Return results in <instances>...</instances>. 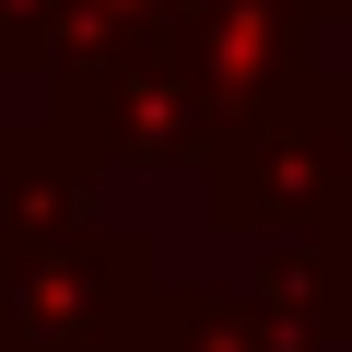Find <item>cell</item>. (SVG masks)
<instances>
[{"instance_id": "cell-1", "label": "cell", "mask_w": 352, "mask_h": 352, "mask_svg": "<svg viewBox=\"0 0 352 352\" xmlns=\"http://www.w3.org/2000/svg\"><path fill=\"white\" fill-rule=\"evenodd\" d=\"M153 317V247L82 212V164H12L0 352H129Z\"/></svg>"}, {"instance_id": "cell-2", "label": "cell", "mask_w": 352, "mask_h": 352, "mask_svg": "<svg viewBox=\"0 0 352 352\" xmlns=\"http://www.w3.org/2000/svg\"><path fill=\"white\" fill-rule=\"evenodd\" d=\"M317 12H352V0H317Z\"/></svg>"}]
</instances>
